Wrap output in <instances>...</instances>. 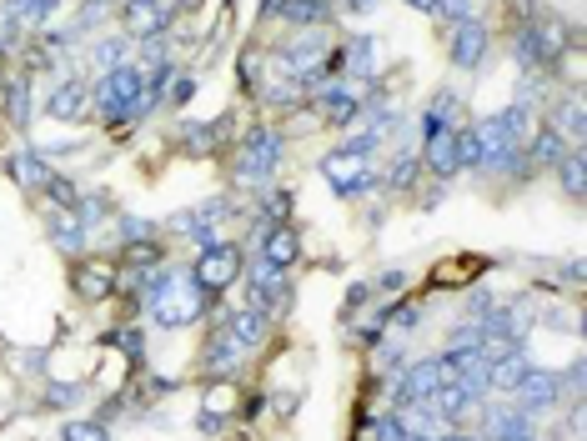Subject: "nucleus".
<instances>
[{"label": "nucleus", "instance_id": "5701e85b", "mask_svg": "<svg viewBox=\"0 0 587 441\" xmlns=\"http://www.w3.org/2000/svg\"><path fill=\"white\" fill-rule=\"evenodd\" d=\"M11 176H16L26 191H46V186H51V166H46L36 151H21V156H11Z\"/></svg>", "mask_w": 587, "mask_h": 441}, {"label": "nucleus", "instance_id": "1a4fd4ad", "mask_svg": "<svg viewBox=\"0 0 587 441\" xmlns=\"http://www.w3.org/2000/svg\"><path fill=\"white\" fill-rule=\"evenodd\" d=\"M317 101H322V116H327L332 126H352V121L362 116V86H357V81H327V86L317 91Z\"/></svg>", "mask_w": 587, "mask_h": 441}, {"label": "nucleus", "instance_id": "b1692460", "mask_svg": "<svg viewBox=\"0 0 587 441\" xmlns=\"http://www.w3.org/2000/svg\"><path fill=\"white\" fill-rule=\"evenodd\" d=\"M236 406V391H231V381H216L211 391H206V401H201V426L206 431H216L221 426V416Z\"/></svg>", "mask_w": 587, "mask_h": 441}, {"label": "nucleus", "instance_id": "9d476101", "mask_svg": "<svg viewBox=\"0 0 587 441\" xmlns=\"http://www.w3.org/2000/svg\"><path fill=\"white\" fill-rule=\"evenodd\" d=\"M71 291H76L81 301H111V291H116V266H111V261H81V266L71 271Z\"/></svg>", "mask_w": 587, "mask_h": 441}, {"label": "nucleus", "instance_id": "7c9ffc66", "mask_svg": "<svg viewBox=\"0 0 587 441\" xmlns=\"http://www.w3.org/2000/svg\"><path fill=\"white\" fill-rule=\"evenodd\" d=\"M61 441H111V431H106V421H66Z\"/></svg>", "mask_w": 587, "mask_h": 441}, {"label": "nucleus", "instance_id": "c03bdc74", "mask_svg": "<svg viewBox=\"0 0 587 441\" xmlns=\"http://www.w3.org/2000/svg\"><path fill=\"white\" fill-rule=\"evenodd\" d=\"M86 6H101L106 11V6H116V0H86Z\"/></svg>", "mask_w": 587, "mask_h": 441}, {"label": "nucleus", "instance_id": "423d86ee", "mask_svg": "<svg viewBox=\"0 0 587 441\" xmlns=\"http://www.w3.org/2000/svg\"><path fill=\"white\" fill-rule=\"evenodd\" d=\"M322 176L332 181L337 196H367L372 191V171H367V156H352V151H332L322 156Z\"/></svg>", "mask_w": 587, "mask_h": 441}, {"label": "nucleus", "instance_id": "4468645a", "mask_svg": "<svg viewBox=\"0 0 587 441\" xmlns=\"http://www.w3.org/2000/svg\"><path fill=\"white\" fill-rule=\"evenodd\" d=\"M512 396H517V406H527V411H547V406H557L562 386H557V376H552V371H537V366H532Z\"/></svg>", "mask_w": 587, "mask_h": 441}, {"label": "nucleus", "instance_id": "aec40b11", "mask_svg": "<svg viewBox=\"0 0 587 441\" xmlns=\"http://www.w3.org/2000/svg\"><path fill=\"white\" fill-rule=\"evenodd\" d=\"M422 161L432 166V176H457L462 166H457V141H452V131H442V136H432L427 146H422Z\"/></svg>", "mask_w": 587, "mask_h": 441}, {"label": "nucleus", "instance_id": "f257e3e1", "mask_svg": "<svg viewBox=\"0 0 587 441\" xmlns=\"http://www.w3.org/2000/svg\"><path fill=\"white\" fill-rule=\"evenodd\" d=\"M141 306H151V321H156V326L176 331V326L201 321V311H206V291H201L191 276H181V271H166V266H161V271L146 281Z\"/></svg>", "mask_w": 587, "mask_h": 441}, {"label": "nucleus", "instance_id": "ea45409f", "mask_svg": "<svg viewBox=\"0 0 587 441\" xmlns=\"http://www.w3.org/2000/svg\"><path fill=\"white\" fill-rule=\"evenodd\" d=\"M111 341H116L131 361H141V331H131V326H126V331H111Z\"/></svg>", "mask_w": 587, "mask_h": 441}, {"label": "nucleus", "instance_id": "f3484780", "mask_svg": "<svg viewBox=\"0 0 587 441\" xmlns=\"http://www.w3.org/2000/svg\"><path fill=\"white\" fill-rule=\"evenodd\" d=\"M281 21H291V26H302V31H322L327 21H332V11H327V0H281V11H276Z\"/></svg>", "mask_w": 587, "mask_h": 441}, {"label": "nucleus", "instance_id": "a211bd4d", "mask_svg": "<svg viewBox=\"0 0 587 441\" xmlns=\"http://www.w3.org/2000/svg\"><path fill=\"white\" fill-rule=\"evenodd\" d=\"M522 146H527V161H532L537 171H547V166H557V161H562V156L572 151V146H567V141H562V136H557L552 126H542V131H537L532 141H522Z\"/></svg>", "mask_w": 587, "mask_h": 441}, {"label": "nucleus", "instance_id": "79ce46f5", "mask_svg": "<svg viewBox=\"0 0 587 441\" xmlns=\"http://www.w3.org/2000/svg\"><path fill=\"white\" fill-rule=\"evenodd\" d=\"M407 6H412V11H422V16H437V11H442V0H407Z\"/></svg>", "mask_w": 587, "mask_h": 441}, {"label": "nucleus", "instance_id": "0eeeda50", "mask_svg": "<svg viewBox=\"0 0 587 441\" xmlns=\"http://www.w3.org/2000/svg\"><path fill=\"white\" fill-rule=\"evenodd\" d=\"M291 301V286H286V271H276V266H266V261H256L251 266V286H246V311H276V306H286Z\"/></svg>", "mask_w": 587, "mask_h": 441}, {"label": "nucleus", "instance_id": "39448f33", "mask_svg": "<svg viewBox=\"0 0 587 441\" xmlns=\"http://www.w3.org/2000/svg\"><path fill=\"white\" fill-rule=\"evenodd\" d=\"M281 56H286V71L297 76V86H302V81H322L327 71H337V51L327 46V36H322V31H317V36L307 31L302 41H291Z\"/></svg>", "mask_w": 587, "mask_h": 441}, {"label": "nucleus", "instance_id": "a19ab883", "mask_svg": "<svg viewBox=\"0 0 587 441\" xmlns=\"http://www.w3.org/2000/svg\"><path fill=\"white\" fill-rule=\"evenodd\" d=\"M51 401L56 406H71V401H81V386H51Z\"/></svg>", "mask_w": 587, "mask_h": 441}, {"label": "nucleus", "instance_id": "bb28decb", "mask_svg": "<svg viewBox=\"0 0 587 441\" xmlns=\"http://www.w3.org/2000/svg\"><path fill=\"white\" fill-rule=\"evenodd\" d=\"M487 431H492V441H532V421L522 411H497Z\"/></svg>", "mask_w": 587, "mask_h": 441}, {"label": "nucleus", "instance_id": "c756f323", "mask_svg": "<svg viewBox=\"0 0 587 441\" xmlns=\"http://www.w3.org/2000/svg\"><path fill=\"white\" fill-rule=\"evenodd\" d=\"M6 101H11V121H16V126H26V121H31V81H26V76H21V81H11Z\"/></svg>", "mask_w": 587, "mask_h": 441}, {"label": "nucleus", "instance_id": "6e6552de", "mask_svg": "<svg viewBox=\"0 0 587 441\" xmlns=\"http://www.w3.org/2000/svg\"><path fill=\"white\" fill-rule=\"evenodd\" d=\"M487 46H492V36H487V26L477 21V16H467V21H457V31H452V66L457 71H477L482 61H487Z\"/></svg>", "mask_w": 587, "mask_h": 441}, {"label": "nucleus", "instance_id": "4be33fe9", "mask_svg": "<svg viewBox=\"0 0 587 441\" xmlns=\"http://www.w3.org/2000/svg\"><path fill=\"white\" fill-rule=\"evenodd\" d=\"M527 371H532V361H527L522 351H507V356H497V361H492V371H487V386H497V391H517Z\"/></svg>", "mask_w": 587, "mask_h": 441}, {"label": "nucleus", "instance_id": "393cba45", "mask_svg": "<svg viewBox=\"0 0 587 441\" xmlns=\"http://www.w3.org/2000/svg\"><path fill=\"white\" fill-rule=\"evenodd\" d=\"M121 266H131V271H146V276H156L161 266H166V251L156 246V241H126V261Z\"/></svg>", "mask_w": 587, "mask_h": 441}, {"label": "nucleus", "instance_id": "c9c22d12", "mask_svg": "<svg viewBox=\"0 0 587 441\" xmlns=\"http://www.w3.org/2000/svg\"><path fill=\"white\" fill-rule=\"evenodd\" d=\"M121 56H126V41H101V46H96V66H101V71H116V66H126Z\"/></svg>", "mask_w": 587, "mask_h": 441}, {"label": "nucleus", "instance_id": "a878e982", "mask_svg": "<svg viewBox=\"0 0 587 441\" xmlns=\"http://www.w3.org/2000/svg\"><path fill=\"white\" fill-rule=\"evenodd\" d=\"M236 361H241V346H236L226 331H216L211 346H206V366H211L216 376H226V371H236Z\"/></svg>", "mask_w": 587, "mask_h": 441}, {"label": "nucleus", "instance_id": "20e7f679", "mask_svg": "<svg viewBox=\"0 0 587 441\" xmlns=\"http://www.w3.org/2000/svg\"><path fill=\"white\" fill-rule=\"evenodd\" d=\"M236 276H241V246H236V241H211V246H201V256L191 261V281H196L206 296H221Z\"/></svg>", "mask_w": 587, "mask_h": 441}, {"label": "nucleus", "instance_id": "4c0bfd02", "mask_svg": "<svg viewBox=\"0 0 587 441\" xmlns=\"http://www.w3.org/2000/svg\"><path fill=\"white\" fill-rule=\"evenodd\" d=\"M412 176H417V156H397V166L387 171V186L407 191V186H412Z\"/></svg>", "mask_w": 587, "mask_h": 441}, {"label": "nucleus", "instance_id": "412c9836", "mask_svg": "<svg viewBox=\"0 0 587 441\" xmlns=\"http://www.w3.org/2000/svg\"><path fill=\"white\" fill-rule=\"evenodd\" d=\"M51 241H56V251L81 256V251H86V221H81L76 211H61V216L51 221Z\"/></svg>", "mask_w": 587, "mask_h": 441}, {"label": "nucleus", "instance_id": "6ab92c4d", "mask_svg": "<svg viewBox=\"0 0 587 441\" xmlns=\"http://www.w3.org/2000/svg\"><path fill=\"white\" fill-rule=\"evenodd\" d=\"M61 0H6V26H46Z\"/></svg>", "mask_w": 587, "mask_h": 441}, {"label": "nucleus", "instance_id": "c85d7f7f", "mask_svg": "<svg viewBox=\"0 0 587 441\" xmlns=\"http://www.w3.org/2000/svg\"><path fill=\"white\" fill-rule=\"evenodd\" d=\"M557 171H562V191L577 201V196H582V146H572V151L557 161Z\"/></svg>", "mask_w": 587, "mask_h": 441}, {"label": "nucleus", "instance_id": "ddd939ff", "mask_svg": "<svg viewBox=\"0 0 587 441\" xmlns=\"http://www.w3.org/2000/svg\"><path fill=\"white\" fill-rule=\"evenodd\" d=\"M166 21L171 11L161 6V0H126V31L151 41V36H166Z\"/></svg>", "mask_w": 587, "mask_h": 441}, {"label": "nucleus", "instance_id": "2eb2a0df", "mask_svg": "<svg viewBox=\"0 0 587 441\" xmlns=\"http://www.w3.org/2000/svg\"><path fill=\"white\" fill-rule=\"evenodd\" d=\"M86 101H91V91H86L81 81H61V86L51 91V101H46V116H51V121H81V116H86Z\"/></svg>", "mask_w": 587, "mask_h": 441}, {"label": "nucleus", "instance_id": "9b49d317", "mask_svg": "<svg viewBox=\"0 0 587 441\" xmlns=\"http://www.w3.org/2000/svg\"><path fill=\"white\" fill-rule=\"evenodd\" d=\"M377 66H382V61H377V41H372V36H352V41L337 51V71H347V81H352V76H357V81H372Z\"/></svg>", "mask_w": 587, "mask_h": 441}, {"label": "nucleus", "instance_id": "473e14b6", "mask_svg": "<svg viewBox=\"0 0 587 441\" xmlns=\"http://www.w3.org/2000/svg\"><path fill=\"white\" fill-rule=\"evenodd\" d=\"M452 141H457V166L467 171V166H482V146H477V131H452Z\"/></svg>", "mask_w": 587, "mask_h": 441}, {"label": "nucleus", "instance_id": "f8f14e48", "mask_svg": "<svg viewBox=\"0 0 587 441\" xmlns=\"http://www.w3.org/2000/svg\"><path fill=\"white\" fill-rule=\"evenodd\" d=\"M297 256H302L297 231H291L286 221H276V226L266 231V241H261V261H266V266H276V271H291V266H297Z\"/></svg>", "mask_w": 587, "mask_h": 441}, {"label": "nucleus", "instance_id": "7ed1b4c3", "mask_svg": "<svg viewBox=\"0 0 587 441\" xmlns=\"http://www.w3.org/2000/svg\"><path fill=\"white\" fill-rule=\"evenodd\" d=\"M276 166H281V131H266V126H256L236 146V161H231V171H236L241 186H266Z\"/></svg>", "mask_w": 587, "mask_h": 441}, {"label": "nucleus", "instance_id": "f03ea898", "mask_svg": "<svg viewBox=\"0 0 587 441\" xmlns=\"http://www.w3.org/2000/svg\"><path fill=\"white\" fill-rule=\"evenodd\" d=\"M141 96H146V81H141V71H131V66L106 71V76H101V86L91 91L96 116H101L106 126H121V121L141 116Z\"/></svg>", "mask_w": 587, "mask_h": 441}, {"label": "nucleus", "instance_id": "49530a36", "mask_svg": "<svg viewBox=\"0 0 587 441\" xmlns=\"http://www.w3.org/2000/svg\"><path fill=\"white\" fill-rule=\"evenodd\" d=\"M447 441H472V436H447Z\"/></svg>", "mask_w": 587, "mask_h": 441}, {"label": "nucleus", "instance_id": "72a5a7b5", "mask_svg": "<svg viewBox=\"0 0 587 441\" xmlns=\"http://www.w3.org/2000/svg\"><path fill=\"white\" fill-rule=\"evenodd\" d=\"M51 196H56V206L61 211H76L81 206V191H76V181H66V176H51V186H46Z\"/></svg>", "mask_w": 587, "mask_h": 441}, {"label": "nucleus", "instance_id": "37998d69", "mask_svg": "<svg viewBox=\"0 0 587 441\" xmlns=\"http://www.w3.org/2000/svg\"><path fill=\"white\" fill-rule=\"evenodd\" d=\"M402 281H407L402 271H387V276H382V286H387V291H402Z\"/></svg>", "mask_w": 587, "mask_h": 441}, {"label": "nucleus", "instance_id": "2f4dec72", "mask_svg": "<svg viewBox=\"0 0 587 441\" xmlns=\"http://www.w3.org/2000/svg\"><path fill=\"white\" fill-rule=\"evenodd\" d=\"M427 116H437V121H447V126H452V121L462 116V96H457V91H437V96H432V106H427Z\"/></svg>", "mask_w": 587, "mask_h": 441}, {"label": "nucleus", "instance_id": "e433bc0d", "mask_svg": "<svg viewBox=\"0 0 587 441\" xmlns=\"http://www.w3.org/2000/svg\"><path fill=\"white\" fill-rule=\"evenodd\" d=\"M161 96H166V101H171V106H186V101H191V96H196V81H191V76H171V81H166V91H161Z\"/></svg>", "mask_w": 587, "mask_h": 441}, {"label": "nucleus", "instance_id": "dca6fc26", "mask_svg": "<svg viewBox=\"0 0 587 441\" xmlns=\"http://www.w3.org/2000/svg\"><path fill=\"white\" fill-rule=\"evenodd\" d=\"M221 331H226L241 351H251V346L266 341V316H261V311H231V316L221 321Z\"/></svg>", "mask_w": 587, "mask_h": 441}, {"label": "nucleus", "instance_id": "a18cd8bd", "mask_svg": "<svg viewBox=\"0 0 587 441\" xmlns=\"http://www.w3.org/2000/svg\"><path fill=\"white\" fill-rule=\"evenodd\" d=\"M347 6H372V0H347Z\"/></svg>", "mask_w": 587, "mask_h": 441}, {"label": "nucleus", "instance_id": "cd10ccee", "mask_svg": "<svg viewBox=\"0 0 587 441\" xmlns=\"http://www.w3.org/2000/svg\"><path fill=\"white\" fill-rule=\"evenodd\" d=\"M226 131V121H211V126H186L181 131V146L186 151H196V156H206V151H216V136Z\"/></svg>", "mask_w": 587, "mask_h": 441}, {"label": "nucleus", "instance_id": "58836bf2", "mask_svg": "<svg viewBox=\"0 0 587 441\" xmlns=\"http://www.w3.org/2000/svg\"><path fill=\"white\" fill-rule=\"evenodd\" d=\"M121 236H126V241H156V221H141V216H121Z\"/></svg>", "mask_w": 587, "mask_h": 441}, {"label": "nucleus", "instance_id": "f704fd0d", "mask_svg": "<svg viewBox=\"0 0 587 441\" xmlns=\"http://www.w3.org/2000/svg\"><path fill=\"white\" fill-rule=\"evenodd\" d=\"M412 436V426L402 421V416H382L377 426H372V441H407Z\"/></svg>", "mask_w": 587, "mask_h": 441}]
</instances>
